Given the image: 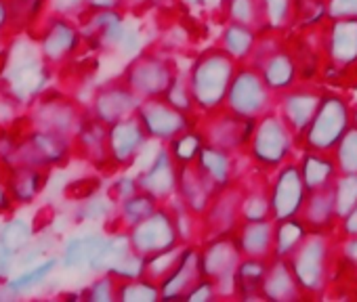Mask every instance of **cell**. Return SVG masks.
<instances>
[{
  "label": "cell",
  "instance_id": "6da1fadb",
  "mask_svg": "<svg viewBox=\"0 0 357 302\" xmlns=\"http://www.w3.org/2000/svg\"><path fill=\"white\" fill-rule=\"evenodd\" d=\"M336 233L309 231L290 252V256L284 258L290 264L305 298H319L330 287L332 271L336 264Z\"/></svg>",
  "mask_w": 357,
  "mask_h": 302
},
{
  "label": "cell",
  "instance_id": "7a4b0ae2",
  "mask_svg": "<svg viewBox=\"0 0 357 302\" xmlns=\"http://www.w3.org/2000/svg\"><path fill=\"white\" fill-rule=\"evenodd\" d=\"M238 67L240 61L221 47H213L200 53V57L192 63L190 72L185 74L198 111L206 113L225 105L227 90Z\"/></svg>",
  "mask_w": 357,
  "mask_h": 302
},
{
  "label": "cell",
  "instance_id": "3957f363",
  "mask_svg": "<svg viewBox=\"0 0 357 302\" xmlns=\"http://www.w3.org/2000/svg\"><path fill=\"white\" fill-rule=\"evenodd\" d=\"M353 126V103L340 93H324L319 107L307 126L298 151H315V154H332L347 130Z\"/></svg>",
  "mask_w": 357,
  "mask_h": 302
},
{
  "label": "cell",
  "instance_id": "277c9868",
  "mask_svg": "<svg viewBox=\"0 0 357 302\" xmlns=\"http://www.w3.org/2000/svg\"><path fill=\"white\" fill-rule=\"evenodd\" d=\"M246 149L257 170L273 173L286 162H290L292 149L298 147L290 126L284 122L280 111L271 109L255 120V128Z\"/></svg>",
  "mask_w": 357,
  "mask_h": 302
},
{
  "label": "cell",
  "instance_id": "5b68a950",
  "mask_svg": "<svg viewBox=\"0 0 357 302\" xmlns=\"http://www.w3.org/2000/svg\"><path fill=\"white\" fill-rule=\"evenodd\" d=\"M51 63L43 57L38 45L24 42L22 51H13V59L3 70V84L7 86L9 101L36 103L51 78Z\"/></svg>",
  "mask_w": 357,
  "mask_h": 302
},
{
  "label": "cell",
  "instance_id": "8992f818",
  "mask_svg": "<svg viewBox=\"0 0 357 302\" xmlns=\"http://www.w3.org/2000/svg\"><path fill=\"white\" fill-rule=\"evenodd\" d=\"M248 63H252L263 74V78L275 93H282L298 82V65L290 51L286 32H261L257 36Z\"/></svg>",
  "mask_w": 357,
  "mask_h": 302
},
{
  "label": "cell",
  "instance_id": "52a82bcc",
  "mask_svg": "<svg viewBox=\"0 0 357 302\" xmlns=\"http://www.w3.org/2000/svg\"><path fill=\"white\" fill-rule=\"evenodd\" d=\"M275 103L278 93L267 84L263 74L248 61L240 63L223 107L244 120H257L275 109Z\"/></svg>",
  "mask_w": 357,
  "mask_h": 302
},
{
  "label": "cell",
  "instance_id": "ba28073f",
  "mask_svg": "<svg viewBox=\"0 0 357 302\" xmlns=\"http://www.w3.org/2000/svg\"><path fill=\"white\" fill-rule=\"evenodd\" d=\"M126 233L132 250L145 260L176 248L181 241V227H178L176 214L164 208V204Z\"/></svg>",
  "mask_w": 357,
  "mask_h": 302
},
{
  "label": "cell",
  "instance_id": "9c48e42d",
  "mask_svg": "<svg viewBox=\"0 0 357 302\" xmlns=\"http://www.w3.org/2000/svg\"><path fill=\"white\" fill-rule=\"evenodd\" d=\"M271 175L273 177H269L267 181L269 216L273 221L296 218L309 193L301 173V164L290 160L278 170H273Z\"/></svg>",
  "mask_w": 357,
  "mask_h": 302
},
{
  "label": "cell",
  "instance_id": "30bf717a",
  "mask_svg": "<svg viewBox=\"0 0 357 302\" xmlns=\"http://www.w3.org/2000/svg\"><path fill=\"white\" fill-rule=\"evenodd\" d=\"M176 76V67L170 59L162 57L155 51H145L124 70L122 80L143 101L151 97H162Z\"/></svg>",
  "mask_w": 357,
  "mask_h": 302
},
{
  "label": "cell",
  "instance_id": "8fae6325",
  "mask_svg": "<svg viewBox=\"0 0 357 302\" xmlns=\"http://www.w3.org/2000/svg\"><path fill=\"white\" fill-rule=\"evenodd\" d=\"M252 128H255V120H244L234 111L219 107L204 113L198 132L202 134L204 145L225 151V154H236V151L246 149Z\"/></svg>",
  "mask_w": 357,
  "mask_h": 302
},
{
  "label": "cell",
  "instance_id": "7c38bea8",
  "mask_svg": "<svg viewBox=\"0 0 357 302\" xmlns=\"http://www.w3.org/2000/svg\"><path fill=\"white\" fill-rule=\"evenodd\" d=\"M139 120L143 122L145 130L149 136L158 141H174L181 134L190 132L194 126V116L174 107L168 99L164 97H151L143 99L137 109Z\"/></svg>",
  "mask_w": 357,
  "mask_h": 302
},
{
  "label": "cell",
  "instance_id": "4fadbf2b",
  "mask_svg": "<svg viewBox=\"0 0 357 302\" xmlns=\"http://www.w3.org/2000/svg\"><path fill=\"white\" fill-rule=\"evenodd\" d=\"M324 93L326 90L319 84H311V82H296L294 86L278 93L275 109L280 111L284 122L290 126V130L296 138V147H298L307 126L311 124Z\"/></svg>",
  "mask_w": 357,
  "mask_h": 302
},
{
  "label": "cell",
  "instance_id": "5bb4252c",
  "mask_svg": "<svg viewBox=\"0 0 357 302\" xmlns=\"http://www.w3.org/2000/svg\"><path fill=\"white\" fill-rule=\"evenodd\" d=\"M82 30L74 24V19L61 15H49L43 19V32L38 36V49L43 57L55 67L72 59L82 45Z\"/></svg>",
  "mask_w": 357,
  "mask_h": 302
},
{
  "label": "cell",
  "instance_id": "9a60e30c",
  "mask_svg": "<svg viewBox=\"0 0 357 302\" xmlns=\"http://www.w3.org/2000/svg\"><path fill=\"white\" fill-rule=\"evenodd\" d=\"M147 130L143 126V122L139 120V116H128L116 124H109V136H107V145H109V160L112 166L116 168H128L132 166V162L137 160L141 147L147 141Z\"/></svg>",
  "mask_w": 357,
  "mask_h": 302
},
{
  "label": "cell",
  "instance_id": "2e32d148",
  "mask_svg": "<svg viewBox=\"0 0 357 302\" xmlns=\"http://www.w3.org/2000/svg\"><path fill=\"white\" fill-rule=\"evenodd\" d=\"M139 103L141 99L137 97V93L124 80H116L97 90V95L93 97L91 113L105 124H116L128 116H135Z\"/></svg>",
  "mask_w": 357,
  "mask_h": 302
},
{
  "label": "cell",
  "instance_id": "e0dca14e",
  "mask_svg": "<svg viewBox=\"0 0 357 302\" xmlns=\"http://www.w3.org/2000/svg\"><path fill=\"white\" fill-rule=\"evenodd\" d=\"M231 237L240 254L246 258H259L267 262L275 258V221L273 218L242 221Z\"/></svg>",
  "mask_w": 357,
  "mask_h": 302
},
{
  "label": "cell",
  "instance_id": "ac0fdd59",
  "mask_svg": "<svg viewBox=\"0 0 357 302\" xmlns=\"http://www.w3.org/2000/svg\"><path fill=\"white\" fill-rule=\"evenodd\" d=\"M137 183L143 191H147L160 204H166L170 200L178 183V164L174 162L170 149L160 151L153 164L137 179Z\"/></svg>",
  "mask_w": 357,
  "mask_h": 302
},
{
  "label": "cell",
  "instance_id": "d6986e66",
  "mask_svg": "<svg viewBox=\"0 0 357 302\" xmlns=\"http://www.w3.org/2000/svg\"><path fill=\"white\" fill-rule=\"evenodd\" d=\"M309 231L321 233H336V200H334V185L309 191L307 200L296 216Z\"/></svg>",
  "mask_w": 357,
  "mask_h": 302
},
{
  "label": "cell",
  "instance_id": "ffe728a7",
  "mask_svg": "<svg viewBox=\"0 0 357 302\" xmlns=\"http://www.w3.org/2000/svg\"><path fill=\"white\" fill-rule=\"evenodd\" d=\"M3 181L15 204H30L45 189L47 170L28 164H3Z\"/></svg>",
  "mask_w": 357,
  "mask_h": 302
},
{
  "label": "cell",
  "instance_id": "44dd1931",
  "mask_svg": "<svg viewBox=\"0 0 357 302\" xmlns=\"http://www.w3.org/2000/svg\"><path fill=\"white\" fill-rule=\"evenodd\" d=\"M221 13L227 24H240L259 34L271 30L263 0H221Z\"/></svg>",
  "mask_w": 357,
  "mask_h": 302
},
{
  "label": "cell",
  "instance_id": "7402d4cb",
  "mask_svg": "<svg viewBox=\"0 0 357 302\" xmlns=\"http://www.w3.org/2000/svg\"><path fill=\"white\" fill-rule=\"evenodd\" d=\"M301 173L307 191H317L330 187L338 179V168L332 154H315V151H301Z\"/></svg>",
  "mask_w": 357,
  "mask_h": 302
},
{
  "label": "cell",
  "instance_id": "603a6c76",
  "mask_svg": "<svg viewBox=\"0 0 357 302\" xmlns=\"http://www.w3.org/2000/svg\"><path fill=\"white\" fill-rule=\"evenodd\" d=\"M263 298H273V300H301V298H305L301 285L296 283V277H294L290 264L284 258H273L269 262Z\"/></svg>",
  "mask_w": 357,
  "mask_h": 302
},
{
  "label": "cell",
  "instance_id": "cb8c5ba5",
  "mask_svg": "<svg viewBox=\"0 0 357 302\" xmlns=\"http://www.w3.org/2000/svg\"><path fill=\"white\" fill-rule=\"evenodd\" d=\"M269 262L259 258H246L242 256L236 277H234V292L240 298H263L265 292V277H267Z\"/></svg>",
  "mask_w": 357,
  "mask_h": 302
},
{
  "label": "cell",
  "instance_id": "d4e9b609",
  "mask_svg": "<svg viewBox=\"0 0 357 302\" xmlns=\"http://www.w3.org/2000/svg\"><path fill=\"white\" fill-rule=\"evenodd\" d=\"M257 36L259 32L246 28V26H240V24H227L225 30L221 32V38H219V47L223 51H227L231 57H236L240 63L248 61L250 59V53L255 49V42H257Z\"/></svg>",
  "mask_w": 357,
  "mask_h": 302
},
{
  "label": "cell",
  "instance_id": "484cf974",
  "mask_svg": "<svg viewBox=\"0 0 357 302\" xmlns=\"http://www.w3.org/2000/svg\"><path fill=\"white\" fill-rule=\"evenodd\" d=\"M59 264V260L57 258H47V260H40V262H36L34 267H30V269H26V271H22L20 275H15V277H9L5 283H7V287H9V292L13 294V298L15 296H22V294H28L30 289H34L36 285H40L53 271H55V267Z\"/></svg>",
  "mask_w": 357,
  "mask_h": 302
},
{
  "label": "cell",
  "instance_id": "4316f807",
  "mask_svg": "<svg viewBox=\"0 0 357 302\" xmlns=\"http://www.w3.org/2000/svg\"><path fill=\"white\" fill-rule=\"evenodd\" d=\"M103 235H78V237H72L66 248H63V258L61 262L72 269V267H78V264H84V262H91L93 256L97 254L99 246L103 244Z\"/></svg>",
  "mask_w": 357,
  "mask_h": 302
},
{
  "label": "cell",
  "instance_id": "83f0119b",
  "mask_svg": "<svg viewBox=\"0 0 357 302\" xmlns=\"http://www.w3.org/2000/svg\"><path fill=\"white\" fill-rule=\"evenodd\" d=\"M332 158L336 162L338 175H357V124H353L334 147Z\"/></svg>",
  "mask_w": 357,
  "mask_h": 302
},
{
  "label": "cell",
  "instance_id": "f1b7e54d",
  "mask_svg": "<svg viewBox=\"0 0 357 302\" xmlns=\"http://www.w3.org/2000/svg\"><path fill=\"white\" fill-rule=\"evenodd\" d=\"M271 30L288 32L292 28V7L294 0H263Z\"/></svg>",
  "mask_w": 357,
  "mask_h": 302
},
{
  "label": "cell",
  "instance_id": "f546056e",
  "mask_svg": "<svg viewBox=\"0 0 357 302\" xmlns=\"http://www.w3.org/2000/svg\"><path fill=\"white\" fill-rule=\"evenodd\" d=\"M49 13L80 22L89 13V0H49Z\"/></svg>",
  "mask_w": 357,
  "mask_h": 302
},
{
  "label": "cell",
  "instance_id": "4dcf8cb0",
  "mask_svg": "<svg viewBox=\"0 0 357 302\" xmlns=\"http://www.w3.org/2000/svg\"><path fill=\"white\" fill-rule=\"evenodd\" d=\"M330 19H357V0H326Z\"/></svg>",
  "mask_w": 357,
  "mask_h": 302
},
{
  "label": "cell",
  "instance_id": "1f68e13d",
  "mask_svg": "<svg viewBox=\"0 0 357 302\" xmlns=\"http://www.w3.org/2000/svg\"><path fill=\"white\" fill-rule=\"evenodd\" d=\"M338 258L357 273V237H338Z\"/></svg>",
  "mask_w": 357,
  "mask_h": 302
},
{
  "label": "cell",
  "instance_id": "d6a6232c",
  "mask_svg": "<svg viewBox=\"0 0 357 302\" xmlns=\"http://www.w3.org/2000/svg\"><path fill=\"white\" fill-rule=\"evenodd\" d=\"M15 202L11 198V193L7 191L5 187V181H3V166H0V214L7 212V210H13Z\"/></svg>",
  "mask_w": 357,
  "mask_h": 302
},
{
  "label": "cell",
  "instance_id": "836d02e7",
  "mask_svg": "<svg viewBox=\"0 0 357 302\" xmlns=\"http://www.w3.org/2000/svg\"><path fill=\"white\" fill-rule=\"evenodd\" d=\"M353 103V124H357V99L351 101Z\"/></svg>",
  "mask_w": 357,
  "mask_h": 302
}]
</instances>
